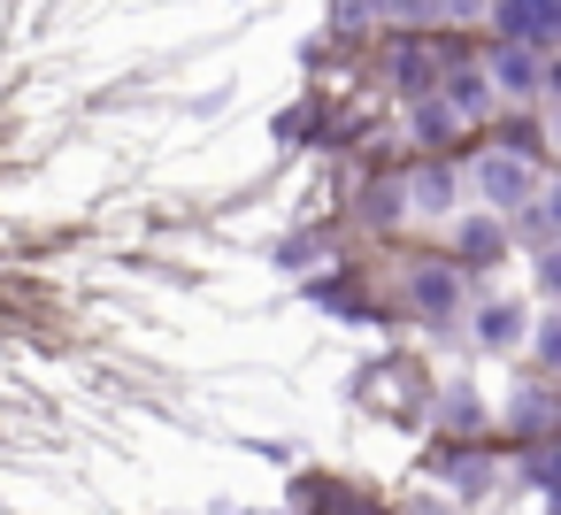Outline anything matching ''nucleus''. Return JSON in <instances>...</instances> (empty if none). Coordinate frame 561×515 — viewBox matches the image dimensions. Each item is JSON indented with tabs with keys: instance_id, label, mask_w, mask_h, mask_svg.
Returning a JSON list of instances; mask_svg holds the SVG:
<instances>
[{
	"instance_id": "nucleus-4",
	"label": "nucleus",
	"mask_w": 561,
	"mask_h": 515,
	"mask_svg": "<svg viewBox=\"0 0 561 515\" xmlns=\"http://www.w3.org/2000/svg\"><path fill=\"white\" fill-rule=\"evenodd\" d=\"M515 323H523V308H484V323H477V331H484V346H507V339H515Z\"/></svg>"
},
{
	"instance_id": "nucleus-5",
	"label": "nucleus",
	"mask_w": 561,
	"mask_h": 515,
	"mask_svg": "<svg viewBox=\"0 0 561 515\" xmlns=\"http://www.w3.org/2000/svg\"><path fill=\"white\" fill-rule=\"evenodd\" d=\"M415 293H423V308H446V300H454V285H446V277H423Z\"/></svg>"
},
{
	"instance_id": "nucleus-1",
	"label": "nucleus",
	"mask_w": 561,
	"mask_h": 515,
	"mask_svg": "<svg viewBox=\"0 0 561 515\" xmlns=\"http://www.w3.org/2000/svg\"><path fill=\"white\" fill-rule=\"evenodd\" d=\"M561 24V0H500V39L507 47H546Z\"/></svg>"
},
{
	"instance_id": "nucleus-3",
	"label": "nucleus",
	"mask_w": 561,
	"mask_h": 515,
	"mask_svg": "<svg viewBox=\"0 0 561 515\" xmlns=\"http://www.w3.org/2000/svg\"><path fill=\"white\" fill-rule=\"evenodd\" d=\"M500 85H507V93H538V62H530L523 47H507V55H500Z\"/></svg>"
},
{
	"instance_id": "nucleus-2",
	"label": "nucleus",
	"mask_w": 561,
	"mask_h": 515,
	"mask_svg": "<svg viewBox=\"0 0 561 515\" xmlns=\"http://www.w3.org/2000/svg\"><path fill=\"white\" fill-rule=\"evenodd\" d=\"M477 185L507 208V201H523V193H530V170H523V162H484V170H477Z\"/></svg>"
}]
</instances>
